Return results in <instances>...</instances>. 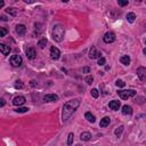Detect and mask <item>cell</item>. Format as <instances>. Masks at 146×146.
<instances>
[{
	"label": "cell",
	"mask_w": 146,
	"mask_h": 146,
	"mask_svg": "<svg viewBox=\"0 0 146 146\" xmlns=\"http://www.w3.org/2000/svg\"><path fill=\"white\" fill-rule=\"evenodd\" d=\"M46 44H47V39H46V38L41 39V40L38 42V46H39L40 48H44V47H46Z\"/></svg>",
	"instance_id": "obj_25"
},
{
	"label": "cell",
	"mask_w": 146,
	"mask_h": 146,
	"mask_svg": "<svg viewBox=\"0 0 146 146\" xmlns=\"http://www.w3.org/2000/svg\"><path fill=\"white\" fill-rule=\"evenodd\" d=\"M5 104H6V103H5V99L2 98V99H1V104H0V105H1V107H2V106H5Z\"/></svg>",
	"instance_id": "obj_35"
},
{
	"label": "cell",
	"mask_w": 146,
	"mask_h": 146,
	"mask_svg": "<svg viewBox=\"0 0 146 146\" xmlns=\"http://www.w3.org/2000/svg\"><path fill=\"white\" fill-rule=\"evenodd\" d=\"M16 89H23L24 88V84H23V82L22 81H19V80H17L16 82H15V86H14Z\"/></svg>",
	"instance_id": "obj_27"
},
{
	"label": "cell",
	"mask_w": 146,
	"mask_h": 146,
	"mask_svg": "<svg viewBox=\"0 0 146 146\" xmlns=\"http://www.w3.org/2000/svg\"><path fill=\"white\" fill-rule=\"evenodd\" d=\"M102 57V54L99 51H97V49L92 46L90 48V51H89V58L90 59H95V58H100Z\"/></svg>",
	"instance_id": "obj_9"
},
{
	"label": "cell",
	"mask_w": 146,
	"mask_h": 146,
	"mask_svg": "<svg viewBox=\"0 0 146 146\" xmlns=\"http://www.w3.org/2000/svg\"><path fill=\"white\" fill-rule=\"evenodd\" d=\"M137 75H138V78H139L140 81H145L146 80V67L139 66L137 68Z\"/></svg>",
	"instance_id": "obj_8"
},
{
	"label": "cell",
	"mask_w": 146,
	"mask_h": 146,
	"mask_svg": "<svg viewBox=\"0 0 146 146\" xmlns=\"http://www.w3.org/2000/svg\"><path fill=\"white\" fill-rule=\"evenodd\" d=\"M143 52H144V54H145V56H146V47L143 49Z\"/></svg>",
	"instance_id": "obj_38"
},
{
	"label": "cell",
	"mask_w": 146,
	"mask_h": 146,
	"mask_svg": "<svg viewBox=\"0 0 146 146\" xmlns=\"http://www.w3.org/2000/svg\"><path fill=\"white\" fill-rule=\"evenodd\" d=\"M58 99H59V97H58L57 95H55V94H48V95H46V96L43 97V100H44V102H47V103L57 102Z\"/></svg>",
	"instance_id": "obj_12"
},
{
	"label": "cell",
	"mask_w": 146,
	"mask_h": 146,
	"mask_svg": "<svg viewBox=\"0 0 146 146\" xmlns=\"http://www.w3.org/2000/svg\"><path fill=\"white\" fill-rule=\"evenodd\" d=\"M9 62H10V65L13 67H19L22 65V63H23V59H22V57L19 55H13L10 57Z\"/></svg>",
	"instance_id": "obj_4"
},
{
	"label": "cell",
	"mask_w": 146,
	"mask_h": 146,
	"mask_svg": "<svg viewBox=\"0 0 146 146\" xmlns=\"http://www.w3.org/2000/svg\"><path fill=\"white\" fill-rule=\"evenodd\" d=\"M82 73H90V67H88V66L82 67Z\"/></svg>",
	"instance_id": "obj_32"
},
{
	"label": "cell",
	"mask_w": 146,
	"mask_h": 146,
	"mask_svg": "<svg viewBox=\"0 0 146 146\" xmlns=\"http://www.w3.org/2000/svg\"><path fill=\"white\" fill-rule=\"evenodd\" d=\"M105 63H106V59L104 58V57H100V58H98V65L99 66H103V65H105Z\"/></svg>",
	"instance_id": "obj_29"
},
{
	"label": "cell",
	"mask_w": 146,
	"mask_h": 146,
	"mask_svg": "<svg viewBox=\"0 0 146 146\" xmlns=\"http://www.w3.org/2000/svg\"><path fill=\"white\" fill-rule=\"evenodd\" d=\"M91 96H92L94 98H97V97L99 96L98 90H97V89H91Z\"/></svg>",
	"instance_id": "obj_30"
},
{
	"label": "cell",
	"mask_w": 146,
	"mask_h": 146,
	"mask_svg": "<svg viewBox=\"0 0 146 146\" xmlns=\"http://www.w3.org/2000/svg\"><path fill=\"white\" fill-rule=\"evenodd\" d=\"M84 117H86V119H87V121H88V122H90V123H94V122L96 121L95 115H94V114H91L90 112H87V113L84 114Z\"/></svg>",
	"instance_id": "obj_19"
},
{
	"label": "cell",
	"mask_w": 146,
	"mask_h": 146,
	"mask_svg": "<svg viewBox=\"0 0 146 146\" xmlns=\"http://www.w3.org/2000/svg\"><path fill=\"white\" fill-rule=\"evenodd\" d=\"M51 35L56 42H62L64 39V35H65V27L62 24H56L52 29Z\"/></svg>",
	"instance_id": "obj_2"
},
{
	"label": "cell",
	"mask_w": 146,
	"mask_h": 146,
	"mask_svg": "<svg viewBox=\"0 0 146 146\" xmlns=\"http://www.w3.org/2000/svg\"><path fill=\"white\" fill-rule=\"evenodd\" d=\"M117 94H119V96H120L121 99L125 100V99H128V98H130V97L136 96L137 91H135V90H132V89H128V90H119Z\"/></svg>",
	"instance_id": "obj_3"
},
{
	"label": "cell",
	"mask_w": 146,
	"mask_h": 146,
	"mask_svg": "<svg viewBox=\"0 0 146 146\" xmlns=\"http://www.w3.org/2000/svg\"><path fill=\"white\" fill-rule=\"evenodd\" d=\"M84 80H86V82H87L88 84H91V83H92V81H94V78H92L91 75H88V76H86V79H84Z\"/></svg>",
	"instance_id": "obj_31"
},
{
	"label": "cell",
	"mask_w": 146,
	"mask_h": 146,
	"mask_svg": "<svg viewBox=\"0 0 146 146\" xmlns=\"http://www.w3.org/2000/svg\"><path fill=\"white\" fill-rule=\"evenodd\" d=\"M125 17H127V21H128L129 23H133L135 19H136V15H135V13H128Z\"/></svg>",
	"instance_id": "obj_21"
},
{
	"label": "cell",
	"mask_w": 146,
	"mask_h": 146,
	"mask_svg": "<svg viewBox=\"0 0 146 146\" xmlns=\"http://www.w3.org/2000/svg\"><path fill=\"white\" fill-rule=\"evenodd\" d=\"M73 139H74V135H73V132H70L67 136V145L68 146L73 144Z\"/></svg>",
	"instance_id": "obj_23"
},
{
	"label": "cell",
	"mask_w": 146,
	"mask_h": 146,
	"mask_svg": "<svg viewBox=\"0 0 146 146\" xmlns=\"http://www.w3.org/2000/svg\"><path fill=\"white\" fill-rule=\"evenodd\" d=\"M120 106H121L120 100H111L110 104H108V107L111 110H113V111H117L120 108Z\"/></svg>",
	"instance_id": "obj_14"
},
{
	"label": "cell",
	"mask_w": 146,
	"mask_h": 146,
	"mask_svg": "<svg viewBox=\"0 0 146 146\" xmlns=\"http://www.w3.org/2000/svg\"><path fill=\"white\" fill-rule=\"evenodd\" d=\"M6 13L7 14H9V15H11V16H17V14H18V10L16 9V8H7L6 9Z\"/></svg>",
	"instance_id": "obj_20"
},
{
	"label": "cell",
	"mask_w": 146,
	"mask_h": 146,
	"mask_svg": "<svg viewBox=\"0 0 146 146\" xmlns=\"http://www.w3.org/2000/svg\"><path fill=\"white\" fill-rule=\"evenodd\" d=\"M122 114H124V115H131L132 114V107L129 106V105H124L122 107Z\"/></svg>",
	"instance_id": "obj_16"
},
{
	"label": "cell",
	"mask_w": 146,
	"mask_h": 146,
	"mask_svg": "<svg viewBox=\"0 0 146 146\" xmlns=\"http://www.w3.org/2000/svg\"><path fill=\"white\" fill-rule=\"evenodd\" d=\"M110 122H111V119H110L108 116H105V117H103V119L100 120V122H99V127L105 128V127H107V125L110 124Z\"/></svg>",
	"instance_id": "obj_17"
},
{
	"label": "cell",
	"mask_w": 146,
	"mask_h": 146,
	"mask_svg": "<svg viewBox=\"0 0 146 146\" xmlns=\"http://www.w3.org/2000/svg\"><path fill=\"white\" fill-rule=\"evenodd\" d=\"M80 138H81V140L88 141V140H90V139H91V133H90L89 131H83V132H81Z\"/></svg>",
	"instance_id": "obj_15"
},
{
	"label": "cell",
	"mask_w": 146,
	"mask_h": 146,
	"mask_svg": "<svg viewBox=\"0 0 146 146\" xmlns=\"http://www.w3.org/2000/svg\"><path fill=\"white\" fill-rule=\"evenodd\" d=\"M120 62L123 64V65H129L130 64V57L128 55H122L120 57Z\"/></svg>",
	"instance_id": "obj_18"
},
{
	"label": "cell",
	"mask_w": 146,
	"mask_h": 146,
	"mask_svg": "<svg viewBox=\"0 0 146 146\" xmlns=\"http://www.w3.org/2000/svg\"><path fill=\"white\" fill-rule=\"evenodd\" d=\"M123 125H120V127H117L116 129H115V131H114V133H115V136L116 137H120L121 136V133H122V131H123Z\"/></svg>",
	"instance_id": "obj_22"
},
{
	"label": "cell",
	"mask_w": 146,
	"mask_h": 146,
	"mask_svg": "<svg viewBox=\"0 0 146 146\" xmlns=\"http://www.w3.org/2000/svg\"><path fill=\"white\" fill-rule=\"evenodd\" d=\"M1 21H7V18H6V16H1Z\"/></svg>",
	"instance_id": "obj_37"
},
{
	"label": "cell",
	"mask_w": 146,
	"mask_h": 146,
	"mask_svg": "<svg viewBox=\"0 0 146 146\" xmlns=\"http://www.w3.org/2000/svg\"><path fill=\"white\" fill-rule=\"evenodd\" d=\"M103 40H104V42L105 43H112V42H114L115 41V34H114V32H106L105 34H104V36H103Z\"/></svg>",
	"instance_id": "obj_5"
},
{
	"label": "cell",
	"mask_w": 146,
	"mask_h": 146,
	"mask_svg": "<svg viewBox=\"0 0 146 146\" xmlns=\"http://www.w3.org/2000/svg\"><path fill=\"white\" fill-rule=\"evenodd\" d=\"M8 33V30L6 27H0V36H6V34Z\"/></svg>",
	"instance_id": "obj_28"
},
{
	"label": "cell",
	"mask_w": 146,
	"mask_h": 146,
	"mask_svg": "<svg viewBox=\"0 0 146 146\" xmlns=\"http://www.w3.org/2000/svg\"><path fill=\"white\" fill-rule=\"evenodd\" d=\"M10 47L9 46H7V44H5V43H0V51H1V54L3 55V56H8L9 55V52H10Z\"/></svg>",
	"instance_id": "obj_13"
},
{
	"label": "cell",
	"mask_w": 146,
	"mask_h": 146,
	"mask_svg": "<svg viewBox=\"0 0 146 146\" xmlns=\"http://www.w3.org/2000/svg\"><path fill=\"white\" fill-rule=\"evenodd\" d=\"M115 86H116L117 88H123V87L125 86V82H124L123 80H120V79H119V80L115 81Z\"/></svg>",
	"instance_id": "obj_24"
},
{
	"label": "cell",
	"mask_w": 146,
	"mask_h": 146,
	"mask_svg": "<svg viewBox=\"0 0 146 146\" xmlns=\"http://www.w3.org/2000/svg\"><path fill=\"white\" fill-rule=\"evenodd\" d=\"M16 33L19 35V36H23L25 33H26V26L24 24H17L16 25Z\"/></svg>",
	"instance_id": "obj_11"
},
{
	"label": "cell",
	"mask_w": 146,
	"mask_h": 146,
	"mask_svg": "<svg viewBox=\"0 0 146 146\" xmlns=\"http://www.w3.org/2000/svg\"><path fill=\"white\" fill-rule=\"evenodd\" d=\"M15 112H17V113H26V112H29V107H17L15 110Z\"/></svg>",
	"instance_id": "obj_26"
},
{
	"label": "cell",
	"mask_w": 146,
	"mask_h": 146,
	"mask_svg": "<svg viewBox=\"0 0 146 146\" xmlns=\"http://www.w3.org/2000/svg\"><path fill=\"white\" fill-rule=\"evenodd\" d=\"M25 102H26V99H25V97L24 96H16L14 99H13V104L15 105V106H21V105H23V104H25Z\"/></svg>",
	"instance_id": "obj_10"
},
{
	"label": "cell",
	"mask_w": 146,
	"mask_h": 146,
	"mask_svg": "<svg viewBox=\"0 0 146 146\" xmlns=\"http://www.w3.org/2000/svg\"><path fill=\"white\" fill-rule=\"evenodd\" d=\"M3 5H5V2H3V1H0V8H2Z\"/></svg>",
	"instance_id": "obj_36"
},
{
	"label": "cell",
	"mask_w": 146,
	"mask_h": 146,
	"mask_svg": "<svg viewBox=\"0 0 146 146\" xmlns=\"http://www.w3.org/2000/svg\"><path fill=\"white\" fill-rule=\"evenodd\" d=\"M25 54H26V57H27L29 59H34V58L36 57V51H35V49H34L33 47L26 48V49H25Z\"/></svg>",
	"instance_id": "obj_7"
},
{
	"label": "cell",
	"mask_w": 146,
	"mask_h": 146,
	"mask_svg": "<svg viewBox=\"0 0 146 146\" xmlns=\"http://www.w3.org/2000/svg\"><path fill=\"white\" fill-rule=\"evenodd\" d=\"M50 57L54 60L59 59V57H60V50L58 48H56V47H51L50 48Z\"/></svg>",
	"instance_id": "obj_6"
},
{
	"label": "cell",
	"mask_w": 146,
	"mask_h": 146,
	"mask_svg": "<svg viewBox=\"0 0 146 146\" xmlns=\"http://www.w3.org/2000/svg\"><path fill=\"white\" fill-rule=\"evenodd\" d=\"M31 86H32V87H35V86H36V83H35V81H34V80H32V81H31Z\"/></svg>",
	"instance_id": "obj_34"
},
{
	"label": "cell",
	"mask_w": 146,
	"mask_h": 146,
	"mask_svg": "<svg viewBox=\"0 0 146 146\" xmlns=\"http://www.w3.org/2000/svg\"><path fill=\"white\" fill-rule=\"evenodd\" d=\"M117 3H119V6H122V7H123V6H127V5H128V1H122V0H119V1H117Z\"/></svg>",
	"instance_id": "obj_33"
},
{
	"label": "cell",
	"mask_w": 146,
	"mask_h": 146,
	"mask_svg": "<svg viewBox=\"0 0 146 146\" xmlns=\"http://www.w3.org/2000/svg\"><path fill=\"white\" fill-rule=\"evenodd\" d=\"M80 106V99L79 98H74L71 100H67L64 105H63V111H62V120L63 122H66L72 114L76 111V108Z\"/></svg>",
	"instance_id": "obj_1"
},
{
	"label": "cell",
	"mask_w": 146,
	"mask_h": 146,
	"mask_svg": "<svg viewBox=\"0 0 146 146\" xmlns=\"http://www.w3.org/2000/svg\"><path fill=\"white\" fill-rule=\"evenodd\" d=\"M75 146H81V145H80V144H76V145H75Z\"/></svg>",
	"instance_id": "obj_39"
}]
</instances>
